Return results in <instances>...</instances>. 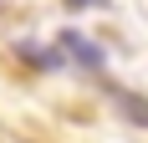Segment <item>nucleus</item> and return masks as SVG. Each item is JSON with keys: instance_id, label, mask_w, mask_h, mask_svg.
<instances>
[{"instance_id": "f257e3e1", "label": "nucleus", "mask_w": 148, "mask_h": 143, "mask_svg": "<svg viewBox=\"0 0 148 143\" xmlns=\"http://www.w3.org/2000/svg\"><path fill=\"white\" fill-rule=\"evenodd\" d=\"M61 51H66V61H77V67H87V72H102V46L87 41L82 31H61Z\"/></svg>"}, {"instance_id": "f03ea898", "label": "nucleus", "mask_w": 148, "mask_h": 143, "mask_svg": "<svg viewBox=\"0 0 148 143\" xmlns=\"http://www.w3.org/2000/svg\"><path fill=\"white\" fill-rule=\"evenodd\" d=\"M118 107H123V118H128V123L148 128V102H143V97H133V92H118Z\"/></svg>"}, {"instance_id": "7ed1b4c3", "label": "nucleus", "mask_w": 148, "mask_h": 143, "mask_svg": "<svg viewBox=\"0 0 148 143\" xmlns=\"http://www.w3.org/2000/svg\"><path fill=\"white\" fill-rule=\"evenodd\" d=\"M66 5H87V10H107L112 0H66Z\"/></svg>"}]
</instances>
